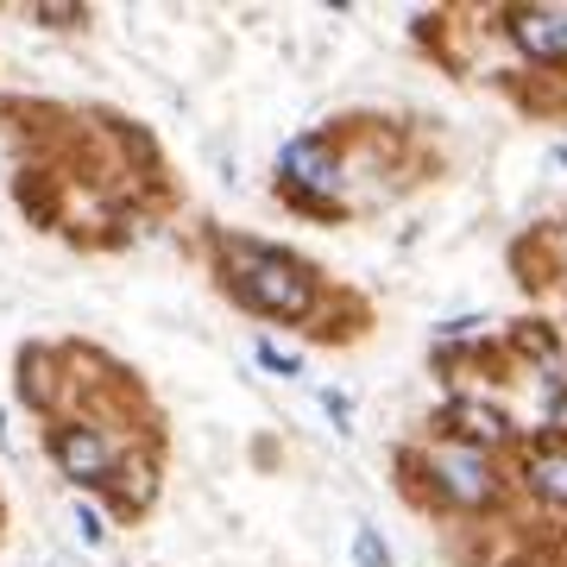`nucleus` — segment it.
I'll use <instances>...</instances> for the list:
<instances>
[{"mask_svg":"<svg viewBox=\"0 0 567 567\" xmlns=\"http://www.w3.org/2000/svg\"><path fill=\"white\" fill-rule=\"evenodd\" d=\"M221 284L234 303L265 322H309L322 309V278L297 252L259 240H221Z\"/></svg>","mask_w":567,"mask_h":567,"instance_id":"obj_1","label":"nucleus"},{"mask_svg":"<svg viewBox=\"0 0 567 567\" xmlns=\"http://www.w3.org/2000/svg\"><path fill=\"white\" fill-rule=\"evenodd\" d=\"M341 183H347V164H341V145L328 133H297L278 152V196H290L309 215H334Z\"/></svg>","mask_w":567,"mask_h":567,"instance_id":"obj_2","label":"nucleus"},{"mask_svg":"<svg viewBox=\"0 0 567 567\" xmlns=\"http://www.w3.org/2000/svg\"><path fill=\"white\" fill-rule=\"evenodd\" d=\"M416 466H423V480L435 486V498L454 511H486L498 505V466H492V454H480V447H461V442H429L423 454H416Z\"/></svg>","mask_w":567,"mask_h":567,"instance_id":"obj_3","label":"nucleus"},{"mask_svg":"<svg viewBox=\"0 0 567 567\" xmlns=\"http://www.w3.org/2000/svg\"><path fill=\"white\" fill-rule=\"evenodd\" d=\"M44 447H51V461H58L63 480H76V486H89V492H102L107 480H114L121 454H126L95 416H51V423H44Z\"/></svg>","mask_w":567,"mask_h":567,"instance_id":"obj_4","label":"nucleus"},{"mask_svg":"<svg viewBox=\"0 0 567 567\" xmlns=\"http://www.w3.org/2000/svg\"><path fill=\"white\" fill-rule=\"evenodd\" d=\"M442 429H447V442L480 447V454H498L505 442H517L511 416L498 404H486V398H454V404L442 410Z\"/></svg>","mask_w":567,"mask_h":567,"instance_id":"obj_5","label":"nucleus"},{"mask_svg":"<svg viewBox=\"0 0 567 567\" xmlns=\"http://www.w3.org/2000/svg\"><path fill=\"white\" fill-rule=\"evenodd\" d=\"M505 32L529 63H567V13L561 7H511Z\"/></svg>","mask_w":567,"mask_h":567,"instance_id":"obj_6","label":"nucleus"},{"mask_svg":"<svg viewBox=\"0 0 567 567\" xmlns=\"http://www.w3.org/2000/svg\"><path fill=\"white\" fill-rule=\"evenodd\" d=\"M102 492L114 498V511H121V517H140V511L158 498V447H140V454L126 447L121 466H114V480H107Z\"/></svg>","mask_w":567,"mask_h":567,"instance_id":"obj_7","label":"nucleus"},{"mask_svg":"<svg viewBox=\"0 0 567 567\" xmlns=\"http://www.w3.org/2000/svg\"><path fill=\"white\" fill-rule=\"evenodd\" d=\"M524 486L543 498V505L567 511V442H543L524 454Z\"/></svg>","mask_w":567,"mask_h":567,"instance_id":"obj_8","label":"nucleus"},{"mask_svg":"<svg viewBox=\"0 0 567 567\" xmlns=\"http://www.w3.org/2000/svg\"><path fill=\"white\" fill-rule=\"evenodd\" d=\"M25 20L51 25V32H76V25H89V7H76V0H32Z\"/></svg>","mask_w":567,"mask_h":567,"instance_id":"obj_9","label":"nucleus"},{"mask_svg":"<svg viewBox=\"0 0 567 567\" xmlns=\"http://www.w3.org/2000/svg\"><path fill=\"white\" fill-rule=\"evenodd\" d=\"M486 316H461V322H447V328H435V347H442V353H447V347H466V341H486Z\"/></svg>","mask_w":567,"mask_h":567,"instance_id":"obj_10","label":"nucleus"},{"mask_svg":"<svg viewBox=\"0 0 567 567\" xmlns=\"http://www.w3.org/2000/svg\"><path fill=\"white\" fill-rule=\"evenodd\" d=\"M353 561H360V567H391V548L385 543H379V529H353Z\"/></svg>","mask_w":567,"mask_h":567,"instance_id":"obj_11","label":"nucleus"},{"mask_svg":"<svg viewBox=\"0 0 567 567\" xmlns=\"http://www.w3.org/2000/svg\"><path fill=\"white\" fill-rule=\"evenodd\" d=\"M259 365L265 372H284V379H303V360L284 353V347H271V341H259Z\"/></svg>","mask_w":567,"mask_h":567,"instance_id":"obj_12","label":"nucleus"},{"mask_svg":"<svg viewBox=\"0 0 567 567\" xmlns=\"http://www.w3.org/2000/svg\"><path fill=\"white\" fill-rule=\"evenodd\" d=\"M322 410L334 416V429L347 435V423H353V404H347V391H322Z\"/></svg>","mask_w":567,"mask_h":567,"instance_id":"obj_13","label":"nucleus"},{"mask_svg":"<svg viewBox=\"0 0 567 567\" xmlns=\"http://www.w3.org/2000/svg\"><path fill=\"white\" fill-rule=\"evenodd\" d=\"M76 536H82V543H89V548H95V543H102V536H107V529H102V517H95V511H89V505H76Z\"/></svg>","mask_w":567,"mask_h":567,"instance_id":"obj_14","label":"nucleus"}]
</instances>
